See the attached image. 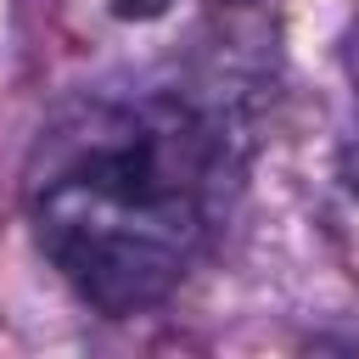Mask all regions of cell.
<instances>
[{
  "label": "cell",
  "mask_w": 359,
  "mask_h": 359,
  "mask_svg": "<svg viewBox=\"0 0 359 359\" xmlns=\"http://www.w3.org/2000/svg\"><path fill=\"white\" fill-rule=\"evenodd\" d=\"M174 0H112V11L118 17H129V22H151V17H163Z\"/></svg>",
  "instance_id": "obj_2"
},
{
  "label": "cell",
  "mask_w": 359,
  "mask_h": 359,
  "mask_svg": "<svg viewBox=\"0 0 359 359\" xmlns=\"http://www.w3.org/2000/svg\"><path fill=\"white\" fill-rule=\"evenodd\" d=\"M236 185L224 123L180 90H101L34 146L28 224L50 269L101 314L163 303L208 252Z\"/></svg>",
  "instance_id": "obj_1"
},
{
  "label": "cell",
  "mask_w": 359,
  "mask_h": 359,
  "mask_svg": "<svg viewBox=\"0 0 359 359\" xmlns=\"http://www.w3.org/2000/svg\"><path fill=\"white\" fill-rule=\"evenodd\" d=\"M359 79V73H353ZM342 168H348V185L359 191V101H353V123H348V146H342Z\"/></svg>",
  "instance_id": "obj_3"
}]
</instances>
